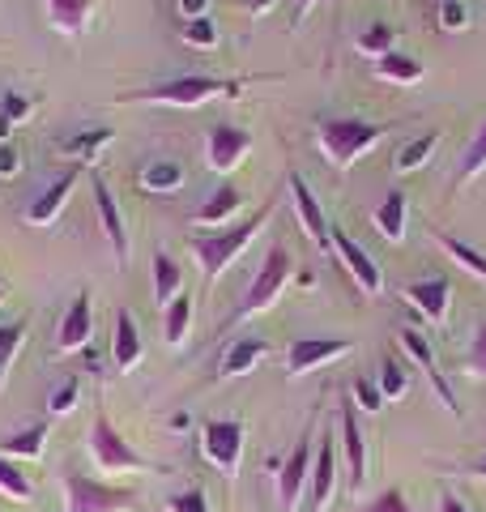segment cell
I'll return each mask as SVG.
<instances>
[{
  "label": "cell",
  "instance_id": "9c48e42d",
  "mask_svg": "<svg viewBox=\"0 0 486 512\" xmlns=\"http://www.w3.org/2000/svg\"><path fill=\"white\" fill-rule=\"evenodd\" d=\"M90 453H94V461H99V470H111V474L116 470H150V461H141L137 448H128L103 414L90 427Z\"/></svg>",
  "mask_w": 486,
  "mask_h": 512
},
{
  "label": "cell",
  "instance_id": "30bf717a",
  "mask_svg": "<svg viewBox=\"0 0 486 512\" xmlns=\"http://www.w3.org/2000/svg\"><path fill=\"white\" fill-rule=\"evenodd\" d=\"M350 350H354L350 338H295L286 350V376H307L324 363H337Z\"/></svg>",
  "mask_w": 486,
  "mask_h": 512
},
{
  "label": "cell",
  "instance_id": "ac0fdd59",
  "mask_svg": "<svg viewBox=\"0 0 486 512\" xmlns=\"http://www.w3.org/2000/svg\"><path fill=\"white\" fill-rule=\"evenodd\" d=\"M77 180H81V167L60 171L56 180L47 184L35 201H30V210H26V222H30V227H47V222H56V214L64 210V201H69V192H73Z\"/></svg>",
  "mask_w": 486,
  "mask_h": 512
},
{
  "label": "cell",
  "instance_id": "6da1fadb",
  "mask_svg": "<svg viewBox=\"0 0 486 512\" xmlns=\"http://www.w3.org/2000/svg\"><path fill=\"white\" fill-rule=\"evenodd\" d=\"M273 218V201L261 205L252 218H243L239 227H226V231H197L188 239L192 244V256H197V265H201V274L205 282H218L226 274V265H235L239 261V252L252 244V235H261V227Z\"/></svg>",
  "mask_w": 486,
  "mask_h": 512
},
{
  "label": "cell",
  "instance_id": "7a4b0ae2",
  "mask_svg": "<svg viewBox=\"0 0 486 512\" xmlns=\"http://www.w3.org/2000/svg\"><path fill=\"white\" fill-rule=\"evenodd\" d=\"M384 137H388L384 124L354 120V116H333V120L316 124V146H320V154L329 158L337 171H350L371 146H380Z\"/></svg>",
  "mask_w": 486,
  "mask_h": 512
},
{
  "label": "cell",
  "instance_id": "b9f144b4",
  "mask_svg": "<svg viewBox=\"0 0 486 512\" xmlns=\"http://www.w3.org/2000/svg\"><path fill=\"white\" fill-rule=\"evenodd\" d=\"M469 372L486 380V325H478L474 338H469Z\"/></svg>",
  "mask_w": 486,
  "mask_h": 512
},
{
  "label": "cell",
  "instance_id": "4fadbf2b",
  "mask_svg": "<svg viewBox=\"0 0 486 512\" xmlns=\"http://www.w3.org/2000/svg\"><path fill=\"white\" fill-rule=\"evenodd\" d=\"M90 192H94V210H99V222H103V235L111 244V256H116V265L124 269L128 265V227H124V214L116 197H111V188L103 175H90Z\"/></svg>",
  "mask_w": 486,
  "mask_h": 512
},
{
  "label": "cell",
  "instance_id": "d4e9b609",
  "mask_svg": "<svg viewBox=\"0 0 486 512\" xmlns=\"http://www.w3.org/2000/svg\"><path fill=\"white\" fill-rule=\"evenodd\" d=\"M47 423H30L18 436H5L0 440V457H22V461H39L43 457V444H47Z\"/></svg>",
  "mask_w": 486,
  "mask_h": 512
},
{
  "label": "cell",
  "instance_id": "60d3db41",
  "mask_svg": "<svg viewBox=\"0 0 486 512\" xmlns=\"http://www.w3.org/2000/svg\"><path fill=\"white\" fill-rule=\"evenodd\" d=\"M440 26H444V30H465V26H469L465 0H444V5H440Z\"/></svg>",
  "mask_w": 486,
  "mask_h": 512
},
{
  "label": "cell",
  "instance_id": "d6a6232c",
  "mask_svg": "<svg viewBox=\"0 0 486 512\" xmlns=\"http://www.w3.org/2000/svg\"><path fill=\"white\" fill-rule=\"evenodd\" d=\"M111 137H116L111 128H86V133H73L69 141H64V154H73V158H94Z\"/></svg>",
  "mask_w": 486,
  "mask_h": 512
},
{
  "label": "cell",
  "instance_id": "277c9868",
  "mask_svg": "<svg viewBox=\"0 0 486 512\" xmlns=\"http://www.w3.org/2000/svg\"><path fill=\"white\" fill-rule=\"evenodd\" d=\"M290 274H295V261H290V252H286V248H269L265 265H261V274H256V278H252V286L243 291V303H239L235 320H248V316H256V312L273 308V299H278V295L286 291Z\"/></svg>",
  "mask_w": 486,
  "mask_h": 512
},
{
  "label": "cell",
  "instance_id": "7c38bea8",
  "mask_svg": "<svg viewBox=\"0 0 486 512\" xmlns=\"http://www.w3.org/2000/svg\"><path fill=\"white\" fill-rule=\"evenodd\" d=\"M333 252H337V261H342L350 269V278L363 286V295L376 299L384 291V278H380V265L367 256V248L359 244L354 235H346L342 227H333Z\"/></svg>",
  "mask_w": 486,
  "mask_h": 512
},
{
  "label": "cell",
  "instance_id": "e575fe53",
  "mask_svg": "<svg viewBox=\"0 0 486 512\" xmlns=\"http://www.w3.org/2000/svg\"><path fill=\"white\" fill-rule=\"evenodd\" d=\"M405 389H410V380H405V367L397 363V355H388L380 363V393H384V402H401Z\"/></svg>",
  "mask_w": 486,
  "mask_h": 512
},
{
  "label": "cell",
  "instance_id": "f35d334b",
  "mask_svg": "<svg viewBox=\"0 0 486 512\" xmlns=\"http://www.w3.org/2000/svg\"><path fill=\"white\" fill-rule=\"evenodd\" d=\"M184 43H192V47H214L218 43V26L209 22V18L184 22Z\"/></svg>",
  "mask_w": 486,
  "mask_h": 512
},
{
  "label": "cell",
  "instance_id": "8992f818",
  "mask_svg": "<svg viewBox=\"0 0 486 512\" xmlns=\"http://www.w3.org/2000/svg\"><path fill=\"white\" fill-rule=\"evenodd\" d=\"M312 461H316V423H307L299 444H295V453L278 466V508L282 512L299 508L307 483H312Z\"/></svg>",
  "mask_w": 486,
  "mask_h": 512
},
{
  "label": "cell",
  "instance_id": "cb8c5ba5",
  "mask_svg": "<svg viewBox=\"0 0 486 512\" xmlns=\"http://www.w3.org/2000/svg\"><path fill=\"white\" fill-rule=\"evenodd\" d=\"M180 286H184L180 261H175L171 252H154V299H158V308H167V303L180 295Z\"/></svg>",
  "mask_w": 486,
  "mask_h": 512
},
{
  "label": "cell",
  "instance_id": "9a60e30c",
  "mask_svg": "<svg viewBox=\"0 0 486 512\" xmlns=\"http://www.w3.org/2000/svg\"><path fill=\"white\" fill-rule=\"evenodd\" d=\"M342 457H346L342 466L350 470V491H363V483H367V440H363L354 402L342 406Z\"/></svg>",
  "mask_w": 486,
  "mask_h": 512
},
{
  "label": "cell",
  "instance_id": "3957f363",
  "mask_svg": "<svg viewBox=\"0 0 486 512\" xmlns=\"http://www.w3.org/2000/svg\"><path fill=\"white\" fill-rule=\"evenodd\" d=\"M243 82H226V77H205V73H188V77H171V82H154L141 90L120 94L116 103H167V107H201L209 99H235Z\"/></svg>",
  "mask_w": 486,
  "mask_h": 512
},
{
  "label": "cell",
  "instance_id": "4dcf8cb0",
  "mask_svg": "<svg viewBox=\"0 0 486 512\" xmlns=\"http://www.w3.org/2000/svg\"><path fill=\"white\" fill-rule=\"evenodd\" d=\"M0 495L13 500V504H30V500H35V483H30V478L13 466L9 457H0Z\"/></svg>",
  "mask_w": 486,
  "mask_h": 512
},
{
  "label": "cell",
  "instance_id": "bcb514c9",
  "mask_svg": "<svg viewBox=\"0 0 486 512\" xmlns=\"http://www.w3.org/2000/svg\"><path fill=\"white\" fill-rule=\"evenodd\" d=\"M22 167V158H18V150L9 146V141H0V175H13Z\"/></svg>",
  "mask_w": 486,
  "mask_h": 512
},
{
  "label": "cell",
  "instance_id": "44dd1931",
  "mask_svg": "<svg viewBox=\"0 0 486 512\" xmlns=\"http://www.w3.org/2000/svg\"><path fill=\"white\" fill-rule=\"evenodd\" d=\"M239 205H243V188L218 184L214 192H209V201H205L188 222H197V227H218V222H231V218L239 214Z\"/></svg>",
  "mask_w": 486,
  "mask_h": 512
},
{
  "label": "cell",
  "instance_id": "ffe728a7",
  "mask_svg": "<svg viewBox=\"0 0 486 512\" xmlns=\"http://www.w3.org/2000/svg\"><path fill=\"white\" fill-rule=\"evenodd\" d=\"M111 359H116L120 372H133L141 363V329H137V316L120 308L116 312V333H111Z\"/></svg>",
  "mask_w": 486,
  "mask_h": 512
},
{
  "label": "cell",
  "instance_id": "d6986e66",
  "mask_svg": "<svg viewBox=\"0 0 486 512\" xmlns=\"http://www.w3.org/2000/svg\"><path fill=\"white\" fill-rule=\"evenodd\" d=\"M401 346H405V355H410L423 372L431 376V384H435V393H440V402H444V410L448 414H461V406H457V397H452V384L440 376V367H435V350H431V342L423 338L418 329H401Z\"/></svg>",
  "mask_w": 486,
  "mask_h": 512
},
{
  "label": "cell",
  "instance_id": "5b68a950",
  "mask_svg": "<svg viewBox=\"0 0 486 512\" xmlns=\"http://www.w3.org/2000/svg\"><path fill=\"white\" fill-rule=\"evenodd\" d=\"M64 512H137L133 491L94 483L86 474H64Z\"/></svg>",
  "mask_w": 486,
  "mask_h": 512
},
{
  "label": "cell",
  "instance_id": "f907efd6",
  "mask_svg": "<svg viewBox=\"0 0 486 512\" xmlns=\"http://www.w3.org/2000/svg\"><path fill=\"white\" fill-rule=\"evenodd\" d=\"M312 5H316V0H299V9H295V13H299V18H307V13H312Z\"/></svg>",
  "mask_w": 486,
  "mask_h": 512
},
{
  "label": "cell",
  "instance_id": "4316f807",
  "mask_svg": "<svg viewBox=\"0 0 486 512\" xmlns=\"http://www.w3.org/2000/svg\"><path fill=\"white\" fill-rule=\"evenodd\" d=\"M192 329V295H175L167 308H162V338H167V346H184Z\"/></svg>",
  "mask_w": 486,
  "mask_h": 512
},
{
  "label": "cell",
  "instance_id": "83f0119b",
  "mask_svg": "<svg viewBox=\"0 0 486 512\" xmlns=\"http://www.w3.org/2000/svg\"><path fill=\"white\" fill-rule=\"evenodd\" d=\"M423 64H418L414 56H405V52H388L376 60V77H384V82H397V86H414V82H423Z\"/></svg>",
  "mask_w": 486,
  "mask_h": 512
},
{
  "label": "cell",
  "instance_id": "ba28073f",
  "mask_svg": "<svg viewBox=\"0 0 486 512\" xmlns=\"http://www.w3.org/2000/svg\"><path fill=\"white\" fill-rule=\"evenodd\" d=\"M286 188H290V201H295V214H299V227L307 231V239L320 248V252H329L333 248V222L329 214L320 210V201L312 197V188H307V180L299 171H290L286 175Z\"/></svg>",
  "mask_w": 486,
  "mask_h": 512
},
{
  "label": "cell",
  "instance_id": "7402d4cb",
  "mask_svg": "<svg viewBox=\"0 0 486 512\" xmlns=\"http://www.w3.org/2000/svg\"><path fill=\"white\" fill-rule=\"evenodd\" d=\"M94 5H99V0H47V22H52V30H60V35L81 39Z\"/></svg>",
  "mask_w": 486,
  "mask_h": 512
},
{
  "label": "cell",
  "instance_id": "7dc6e473",
  "mask_svg": "<svg viewBox=\"0 0 486 512\" xmlns=\"http://www.w3.org/2000/svg\"><path fill=\"white\" fill-rule=\"evenodd\" d=\"M205 9H209V0H180V18H188V22L205 18Z\"/></svg>",
  "mask_w": 486,
  "mask_h": 512
},
{
  "label": "cell",
  "instance_id": "5bb4252c",
  "mask_svg": "<svg viewBox=\"0 0 486 512\" xmlns=\"http://www.w3.org/2000/svg\"><path fill=\"white\" fill-rule=\"evenodd\" d=\"M337 444L333 436L324 431L316 440V461H312V483H307V500H312V512H329L333 504V491H337Z\"/></svg>",
  "mask_w": 486,
  "mask_h": 512
},
{
  "label": "cell",
  "instance_id": "c3c4849f",
  "mask_svg": "<svg viewBox=\"0 0 486 512\" xmlns=\"http://www.w3.org/2000/svg\"><path fill=\"white\" fill-rule=\"evenodd\" d=\"M440 512H469V508H465L452 491H444V495H440Z\"/></svg>",
  "mask_w": 486,
  "mask_h": 512
},
{
  "label": "cell",
  "instance_id": "7bdbcfd3",
  "mask_svg": "<svg viewBox=\"0 0 486 512\" xmlns=\"http://www.w3.org/2000/svg\"><path fill=\"white\" fill-rule=\"evenodd\" d=\"M77 406V380H69V384H60V389L47 397V410L52 414H69Z\"/></svg>",
  "mask_w": 486,
  "mask_h": 512
},
{
  "label": "cell",
  "instance_id": "8fae6325",
  "mask_svg": "<svg viewBox=\"0 0 486 512\" xmlns=\"http://www.w3.org/2000/svg\"><path fill=\"white\" fill-rule=\"evenodd\" d=\"M248 150H252V133L248 128H239V124H214L209 128V137H205V158H209V167H214L218 175L235 171Z\"/></svg>",
  "mask_w": 486,
  "mask_h": 512
},
{
  "label": "cell",
  "instance_id": "2e32d148",
  "mask_svg": "<svg viewBox=\"0 0 486 512\" xmlns=\"http://www.w3.org/2000/svg\"><path fill=\"white\" fill-rule=\"evenodd\" d=\"M94 333V303H90V291H77V299L69 303V312L60 320V333H56V350L60 355H73L90 342Z\"/></svg>",
  "mask_w": 486,
  "mask_h": 512
},
{
  "label": "cell",
  "instance_id": "e0dca14e",
  "mask_svg": "<svg viewBox=\"0 0 486 512\" xmlns=\"http://www.w3.org/2000/svg\"><path fill=\"white\" fill-rule=\"evenodd\" d=\"M405 299H410L414 308L431 320V325H444L448 308H452V282L440 278V274H435V278H418V282L405 286Z\"/></svg>",
  "mask_w": 486,
  "mask_h": 512
},
{
  "label": "cell",
  "instance_id": "ab89813d",
  "mask_svg": "<svg viewBox=\"0 0 486 512\" xmlns=\"http://www.w3.org/2000/svg\"><path fill=\"white\" fill-rule=\"evenodd\" d=\"M359 512H414V508L405 504V491L401 487H388V491H380L376 500H371L367 508H359Z\"/></svg>",
  "mask_w": 486,
  "mask_h": 512
},
{
  "label": "cell",
  "instance_id": "681fc988",
  "mask_svg": "<svg viewBox=\"0 0 486 512\" xmlns=\"http://www.w3.org/2000/svg\"><path fill=\"white\" fill-rule=\"evenodd\" d=\"M273 5H278V0H248V9L256 13V18H261V13H269Z\"/></svg>",
  "mask_w": 486,
  "mask_h": 512
},
{
  "label": "cell",
  "instance_id": "1f68e13d",
  "mask_svg": "<svg viewBox=\"0 0 486 512\" xmlns=\"http://www.w3.org/2000/svg\"><path fill=\"white\" fill-rule=\"evenodd\" d=\"M482 171H486V120L478 124V133L469 137V146H465V158H461V171H457V184L465 188L469 180H478Z\"/></svg>",
  "mask_w": 486,
  "mask_h": 512
},
{
  "label": "cell",
  "instance_id": "d590c367",
  "mask_svg": "<svg viewBox=\"0 0 486 512\" xmlns=\"http://www.w3.org/2000/svg\"><path fill=\"white\" fill-rule=\"evenodd\" d=\"M359 52L363 56H388V52H393V30H388L384 22H376V26H371V30H363V39H359Z\"/></svg>",
  "mask_w": 486,
  "mask_h": 512
},
{
  "label": "cell",
  "instance_id": "f546056e",
  "mask_svg": "<svg viewBox=\"0 0 486 512\" xmlns=\"http://www.w3.org/2000/svg\"><path fill=\"white\" fill-rule=\"evenodd\" d=\"M435 244H440V248L452 256V261H457V265L465 269V274H474L478 282H486V256H482L474 244H465V239L448 235V231H440V235H435Z\"/></svg>",
  "mask_w": 486,
  "mask_h": 512
},
{
  "label": "cell",
  "instance_id": "74e56055",
  "mask_svg": "<svg viewBox=\"0 0 486 512\" xmlns=\"http://www.w3.org/2000/svg\"><path fill=\"white\" fill-rule=\"evenodd\" d=\"M26 116H30V99L18 94V90H9L5 99H0V120L13 128V124H26Z\"/></svg>",
  "mask_w": 486,
  "mask_h": 512
},
{
  "label": "cell",
  "instance_id": "8d00e7d4",
  "mask_svg": "<svg viewBox=\"0 0 486 512\" xmlns=\"http://www.w3.org/2000/svg\"><path fill=\"white\" fill-rule=\"evenodd\" d=\"M350 393H354V406H359L363 414H380V410H384V393H380V384L354 380V384H350Z\"/></svg>",
  "mask_w": 486,
  "mask_h": 512
},
{
  "label": "cell",
  "instance_id": "603a6c76",
  "mask_svg": "<svg viewBox=\"0 0 486 512\" xmlns=\"http://www.w3.org/2000/svg\"><path fill=\"white\" fill-rule=\"evenodd\" d=\"M269 355V342L265 338H239L231 350L222 355L218 363V380H235V376H248L256 363Z\"/></svg>",
  "mask_w": 486,
  "mask_h": 512
},
{
  "label": "cell",
  "instance_id": "836d02e7",
  "mask_svg": "<svg viewBox=\"0 0 486 512\" xmlns=\"http://www.w3.org/2000/svg\"><path fill=\"white\" fill-rule=\"evenodd\" d=\"M435 146H440V133H435V128H431V133H423V137H414L410 146L397 154V171H418V167H423L427 158H431Z\"/></svg>",
  "mask_w": 486,
  "mask_h": 512
},
{
  "label": "cell",
  "instance_id": "52a82bcc",
  "mask_svg": "<svg viewBox=\"0 0 486 512\" xmlns=\"http://www.w3.org/2000/svg\"><path fill=\"white\" fill-rule=\"evenodd\" d=\"M201 453L214 470L235 474L239 457H243V423L235 419H209L201 423Z\"/></svg>",
  "mask_w": 486,
  "mask_h": 512
},
{
  "label": "cell",
  "instance_id": "f6af8a7d",
  "mask_svg": "<svg viewBox=\"0 0 486 512\" xmlns=\"http://www.w3.org/2000/svg\"><path fill=\"white\" fill-rule=\"evenodd\" d=\"M22 342V325H13V329H0V367L9 363V355H13V346Z\"/></svg>",
  "mask_w": 486,
  "mask_h": 512
},
{
  "label": "cell",
  "instance_id": "484cf974",
  "mask_svg": "<svg viewBox=\"0 0 486 512\" xmlns=\"http://www.w3.org/2000/svg\"><path fill=\"white\" fill-rule=\"evenodd\" d=\"M180 184H184V167L175 163V158H158V163L141 167V188L145 192H162V197H171V192H180Z\"/></svg>",
  "mask_w": 486,
  "mask_h": 512
},
{
  "label": "cell",
  "instance_id": "ee69618b",
  "mask_svg": "<svg viewBox=\"0 0 486 512\" xmlns=\"http://www.w3.org/2000/svg\"><path fill=\"white\" fill-rule=\"evenodd\" d=\"M171 512H209V500L201 491H180V495H171Z\"/></svg>",
  "mask_w": 486,
  "mask_h": 512
},
{
  "label": "cell",
  "instance_id": "816d5d0a",
  "mask_svg": "<svg viewBox=\"0 0 486 512\" xmlns=\"http://www.w3.org/2000/svg\"><path fill=\"white\" fill-rule=\"evenodd\" d=\"M469 474H474V478H486V461H478V466L469 470Z\"/></svg>",
  "mask_w": 486,
  "mask_h": 512
},
{
  "label": "cell",
  "instance_id": "f1b7e54d",
  "mask_svg": "<svg viewBox=\"0 0 486 512\" xmlns=\"http://www.w3.org/2000/svg\"><path fill=\"white\" fill-rule=\"evenodd\" d=\"M376 231L384 239H393V244H401V239H405V192L401 188H393L376 205Z\"/></svg>",
  "mask_w": 486,
  "mask_h": 512
}]
</instances>
